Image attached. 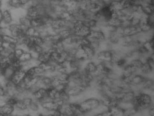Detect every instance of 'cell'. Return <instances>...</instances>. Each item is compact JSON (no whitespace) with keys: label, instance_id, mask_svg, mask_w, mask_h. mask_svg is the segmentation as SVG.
Returning <instances> with one entry per match:
<instances>
[{"label":"cell","instance_id":"1","mask_svg":"<svg viewBox=\"0 0 154 116\" xmlns=\"http://www.w3.org/2000/svg\"><path fill=\"white\" fill-rule=\"evenodd\" d=\"M26 73L22 70L21 68L17 69L15 71L12 77L10 79V80L16 85L23 80L26 75Z\"/></svg>","mask_w":154,"mask_h":116},{"label":"cell","instance_id":"2","mask_svg":"<svg viewBox=\"0 0 154 116\" xmlns=\"http://www.w3.org/2000/svg\"><path fill=\"white\" fill-rule=\"evenodd\" d=\"M2 20L9 26V25H10L13 22V18H12L11 12L8 9L2 10Z\"/></svg>","mask_w":154,"mask_h":116},{"label":"cell","instance_id":"3","mask_svg":"<svg viewBox=\"0 0 154 116\" xmlns=\"http://www.w3.org/2000/svg\"><path fill=\"white\" fill-rule=\"evenodd\" d=\"M14 111V107L5 104L2 106H0V113L4 115L9 116L13 114Z\"/></svg>","mask_w":154,"mask_h":116},{"label":"cell","instance_id":"4","mask_svg":"<svg viewBox=\"0 0 154 116\" xmlns=\"http://www.w3.org/2000/svg\"><path fill=\"white\" fill-rule=\"evenodd\" d=\"M50 59V54L49 52L44 51L38 55L37 60L40 63H47Z\"/></svg>","mask_w":154,"mask_h":116},{"label":"cell","instance_id":"5","mask_svg":"<svg viewBox=\"0 0 154 116\" xmlns=\"http://www.w3.org/2000/svg\"><path fill=\"white\" fill-rule=\"evenodd\" d=\"M31 20L28 17L26 16L22 17L19 20L18 22L20 26H23V27H26L28 28L31 27Z\"/></svg>","mask_w":154,"mask_h":116},{"label":"cell","instance_id":"6","mask_svg":"<svg viewBox=\"0 0 154 116\" xmlns=\"http://www.w3.org/2000/svg\"><path fill=\"white\" fill-rule=\"evenodd\" d=\"M29 112H38L40 109V105L37 102L32 100V102L28 107Z\"/></svg>","mask_w":154,"mask_h":116},{"label":"cell","instance_id":"7","mask_svg":"<svg viewBox=\"0 0 154 116\" xmlns=\"http://www.w3.org/2000/svg\"><path fill=\"white\" fill-rule=\"evenodd\" d=\"M16 70L14 67H12L11 65H10L6 70H5L4 72L3 76L7 80H10L11 79V77L14 74Z\"/></svg>","mask_w":154,"mask_h":116},{"label":"cell","instance_id":"8","mask_svg":"<svg viewBox=\"0 0 154 116\" xmlns=\"http://www.w3.org/2000/svg\"><path fill=\"white\" fill-rule=\"evenodd\" d=\"M32 59V56L30 52H25L20 58L19 61L20 63H25L29 61Z\"/></svg>","mask_w":154,"mask_h":116},{"label":"cell","instance_id":"9","mask_svg":"<svg viewBox=\"0 0 154 116\" xmlns=\"http://www.w3.org/2000/svg\"><path fill=\"white\" fill-rule=\"evenodd\" d=\"M14 108L20 111H25L28 109L27 106L24 103L22 100H18Z\"/></svg>","mask_w":154,"mask_h":116},{"label":"cell","instance_id":"10","mask_svg":"<svg viewBox=\"0 0 154 116\" xmlns=\"http://www.w3.org/2000/svg\"><path fill=\"white\" fill-rule=\"evenodd\" d=\"M3 42H6L10 44L13 43H17V40L16 39L11 36H3Z\"/></svg>","mask_w":154,"mask_h":116},{"label":"cell","instance_id":"11","mask_svg":"<svg viewBox=\"0 0 154 116\" xmlns=\"http://www.w3.org/2000/svg\"><path fill=\"white\" fill-rule=\"evenodd\" d=\"M31 51H34V52H35L39 55L42 52H44V51L42 46L39 45H35L33 47V49L30 50V52H31Z\"/></svg>","mask_w":154,"mask_h":116},{"label":"cell","instance_id":"12","mask_svg":"<svg viewBox=\"0 0 154 116\" xmlns=\"http://www.w3.org/2000/svg\"><path fill=\"white\" fill-rule=\"evenodd\" d=\"M25 53L24 51L19 48H17L15 51H14V53L15 54L16 56L17 57L18 59H19L23 55V54Z\"/></svg>","mask_w":154,"mask_h":116},{"label":"cell","instance_id":"13","mask_svg":"<svg viewBox=\"0 0 154 116\" xmlns=\"http://www.w3.org/2000/svg\"><path fill=\"white\" fill-rule=\"evenodd\" d=\"M24 102V103L27 106L29 107L30 103L32 102V99L30 97H26V98H24L23 99H21Z\"/></svg>","mask_w":154,"mask_h":116},{"label":"cell","instance_id":"14","mask_svg":"<svg viewBox=\"0 0 154 116\" xmlns=\"http://www.w3.org/2000/svg\"><path fill=\"white\" fill-rule=\"evenodd\" d=\"M6 96V90L4 87H0V98Z\"/></svg>","mask_w":154,"mask_h":116},{"label":"cell","instance_id":"15","mask_svg":"<svg viewBox=\"0 0 154 116\" xmlns=\"http://www.w3.org/2000/svg\"><path fill=\"white\" fill-rule=\"evenodd\" d=\"M4 58L0 54V63H1L2 61L4 60Z\"/></svg>","mask_w":154,"mask_h":116},{"label":"cell","instance_id":"16","mask_svg":"<svg viewBox=\"0 0 154 116\" xmlns=\"http://www.w3.org/2000/svg\"><path fill=\"white\" fill-rule=\"evenodd\" d=\"M2 42H3V36L1 34H0V43L2 44Z\"/></svg>","mask_w":154,"mask_h":116},{"label":"cell","instance_id":"17","mask_svg":"<svg viewBox=\"0 0 154 116\" xmlns=\"http://www.w3.org/2000/svg\"><path fill=\"white\" fill-rule=\"evenodd\" d=\"M2 1H0V9L1 10L2 7Z\"/></svg>","mask_w":154,"mask_h":116},{"label":"cell","instance_id":"18","mask_svg":"<svg viewBox=\"0 0 154 116\" xmlns=\"http://www.w3.org/2000/svg\"><path fill=\"white\" fill-rule=\"evenodd\" d=\"M15 116V115H12V114H11V115H9V116Z\"/></svg>","mask_w":154,"mask_h":116},{"label":"cell","instance_id":"19","mask_svg":"<svg viewBox=\"0 0 154 116\" xmlns=\"http://www.w3.org/2000/svg\"><path fill=\"white\" fill-rule=\"evenodd\" d=\"M0 68H1V63H0Z\"/></svg>","mask_w":154,"mask_h":116}]
</instances>
